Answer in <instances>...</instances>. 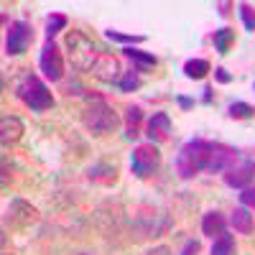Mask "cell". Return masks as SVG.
Listing matches in <instances>:
<instances>
[{
  "label": "cell",
  "mask_w": 255,
  "mask_h": 255,
  "mask_svg": "<svg viewBox=\"0 0 255 255\" xmlns=\"http://www.w3.org/2000/svg\"><path fill=\"white\" fill-rule=\"evenodd\" d=\"M82 123H84V128H87L90 133L102 135V133L115 130V128L120 125V118H118V113L102 97L90 95L87 105H84V110H82Z\"/></svg>",
  "instance_id": "obj_1"
},
{
  "label": "cell",
  "mask_w": 255,
  "mask_h": 255,
  "mask_svg": "<svg viewBox=\"0 0 255 255\" xmlns=\"http://www.w3.org/2000/svg\"><path fill=\"white\" fill-rule=\"evenodd\" d=\"M209 145H212V140H204V138H191L181 145V151L176 156V171L184 181L197 176L204 168L207 156H209Z\"/></svg>",
  "instance_id": "obj_2"
},
{
  "label": "cell",
  "mask_w": 255,
  "mask_h": 255,
  "mask_svg": "<svg viewBox=\"0 0 255 255\" xmlns=\"http://www.w3.org/2000/svg\"><path fill=\"white\" fill-rule=\"evenodd\" d=\"M18 100L26 105L28 110L33 113H46L54 108V95L49 92L46 87V82L44 79H38L36 74H26L23 82L18 84Z\"/></svg>",
  "instance_id": "obj_3"
},
{
  "label": "cell",
  "mask_w": 255,
  "mask_h": 255,
  "mask_svg": "<svg viewBox=\"0 0 255 255\" xmlns=\"http://www.w3.org/2000/svg\"><path fill=\"white\" fill-rule=\"evenodd\" d=\"M67 49H69L72 67L79 69V72H90L92 64H95L97 56H100L97 46H95L82 31H69V33H67Z\"/></svg>",
  "instance_id": "obj_4"
},
{
  "label": "cell",
  "mask_w": 255,
  "mask_h": 255,
  "mask_svg": "<svg viewBox=\"0 0 255 255\" xmlns=\"http://www.w3.org/2000/svg\"><path fill=\"white\" fill-rule=\"evenodd\" d=\"M161 166V151L156 143H145V145H138L133 156H130V168L138 179H151Z\"/></svg>",
  "instance_id": "obj_5"
},
{
  "label": "cell",
  "mask_w": 255,
  "mask_h": 255,
  "mask_svg": "<svg viewBox=\"0 0 255 255\" xmlns=\"http://www.w3.org/2000/svg\"><path fill=\"white\" fill-rule=\"evenodd\" d=\"M33 44V28L26 20H13L5 33V54L8 56H20Z\"/></svg>",
  "instance_id": "obj_6"
},
{
  "label": "cell",
  "mask_w": 255,
  "mask_h": 255,
  "mask_svg": "<svg viewBox=\"0 0 255 255\" xmlns=\"http://www.w3.org/2000/svg\"><path fill=\"white\" fill-rule=\"evenodd\" d=\"M238 161V151L227 143H212L209 145V156H207V163H204V171L209 174H225L230 171Z\"/></svg>",
  "instance_id": "obj_7"
},
{
  "label": "cell",
  "mask_w": 255,
  "mask_h": 255,
  "mask_svg": "<svg viewBox=\"0 0 255 255\" xmlns=\"http://www.w3.org/2000/svg\"><path fill=\"white\" fill-rule=\"evenodd\" d=\"M38 67L44 72V77L49 82H61L64 77V56L59 51V46L54 41H46L44 49H41V56H38Z\"/></svg>",
  "instance_id": "obj_8"
},
{
  "label": "cell",
  "mask_w": 255,
  "mask_h": 255,
  "mask_svg": "<svg viewBox=\"0 0 255 255\" xmlns=\"http://www.w3.org/2000/svg\"><path fill=\"white\" fill-rule=\"evenodd\" d=\"M90 72H92L95 79H100L105 84H120V79L125 74L123 67H120V61H118V56H113V54H100Z\"/></svg>",
  "instance_id": "obj_9"
},
{
  "label": "cell",
  "mask_w": 255,
  "mask_h": 255,
  "mask_svg": "<svg viewBox=\"0 0 255 255\" xmlns=\"http://www.w3.org/2000/svg\"><path fill=\"white\" fill-rule=\"evenodd\" d=\"M8 220H10V225L26 230V227H31V225L38 222V209L31 207V204L23 202V199H13L10 207H8Z\"/></svg>",
  "instance_id": "obj_10"
},
{
  "label": "cell",
  "mask_w": 255,
  "mask_h": 255,
  "mask_svg": "<svg viewBox=\"0 0 255 255\" xmlns=\"http://www.w3.org/2000/svg\"><path fill=\"white\" fill-rule=\"evenodd\" d=\"M253 176H255V161L245 158V161L232 166L230 171H225V184L230 189H248L250 181H253Z\"/></svg>",
  "instance_id": "obj_11"
},
{
  "label": "cell",
  "mask_w": 255,
  "mask_h": 255,
  "mask_svg": "<svg viewBox=\"0 0 255 255\" xmlns=\"http://www.w3.org/2000/svg\"><path fill=\"white\" fill-rule=\"evenodd\" d=\"M145 135L151 138V143L168 140V135H171V118L166 113H153V118L148 120V133Z\"/></svg>",
  "instance_id": "obj_12"
},
{
  "label": "cell",
  "mask_w": 255,
  "mask_h": 255,
  "mask_svg": "<svg viewBox=\"0 0 255 255\" xmlns=\"http://www.w3.org/2000/svg\"><path fill=\"white\" fill-rule=\"evenodd\" d=\"M23 123H20V118L15 115H3L0 118V140H3L5 145L8 143H18L20 135H23Z\"/></svg>",
  "instance_id": "obj_13"
},
{
  "label": "cell",
  "mask_w": 255,
  "mask_h": 255,
  "mask_svg": "<svg viewBox=\"0 0 255 255\" xmlns=\"http://www.w3.org/2000/svg\"><path fill=\"white\" fill-rule=\"evenodd\" d=\"M202 232L209 235V238H220L222 232H227V217L217 209H209L202 217Z\"/></svg>",
  "instance_id": "obj_14"
},
{
  "label": "cell",
  "mask_w": 255,
  "mask_h": 255,
  "mask_svg": "<svg viewBox=\"0 0 255 255\" xmlns=\"http://www.w3.org/2000/svg\"><path fill=\"white\" fill-rule=\"evenodd\" d=\"M123 54L133 61V67H135L138 72H148V69H153L156 64H158L153 54H145V51H140V49H135V46H125Z\"/></svg>",
  "instance_id": "obj_15"
},
{
  "label": "cell",
  "mask_w": 255,
  "mask_h": 255,
  "mask_svg": "<svg viewBox=\"0 0 255 255\" xmlns=\"http://www.w3.org/2000/svg\"><path fill=\"white\" fill-rule=\"evenodd\" d=\"M230 225L235 227L240 235H250L253 232V227H255V222H253V215H250V209L248 207H238L235 212L230 215Z\"/></svg>",
  "instance_id": "obj_16"
},
{
  "label": "cell",
  "mask_w": 255,
  "mask_h": 255,
  "mask_svg": "<svg viewBox=\"0 0 255 255\" xmlns=\"http://www.w3.org/2000/svg\"><path fill=\"white\" fill-rule=\"evenodd\" d=\"M209 72H212V64L207 59H189L184 64V74L189 79H204Z\"/></svg>",
  "instance_id": "obj_17"
},
{
  "label": "cell",
  "mask_w": 255,
  "mask_h": 255,
  "mask_svg": "<svg viewBox=\"0 0 255 255\" xmlns=\"http://www.w3.org/2000/svg\"><path fill=\"white\" fill-rule=\"evenodd\" d=\"M238 248H235V238L230 235V232H222L220 238H215V243H212V250L209 255H235Z\"/></svg>",
  "instance_id": "obj_18"
},
{
  "label": "cell",
  "mask_w": 255,
  "mask_h": 255,
  "mask_svg": "<svg viewBox=\"0 0 255 255\" xmlns=\"http://www.w3.org/2000/svg\"><path fill=\"white\" fill-rule=\"evenodd\" d=\"M87 176H90L92 181L110 184V181H115V176H118V168H115L113 163H97V166H92L90 171H87Z\"/></svg>",
  "instance_id": "obj_19"
},
{
  "label": "cell",
  "mask_w": 255,
  "mask_h": 255,
  "mask_svg": "<svg viewBox=\"0 0 255 255\" xmlns=\"http://www.w3.org/2000/svg\"><path fill=\"white\" fill-rule=\"evenodd\" d=\"M232 44H235V31L232 28H217L215 31V49H217V54H227L232 49Z\"/></svg>",
  "instance_id": "obj_20"
},
{
  "label": "cell",
  "mask_w": 255,
  "mask_h": 255,
  "mask_svg": "<svg viewBox=\"0 0 255 255\" xmlns=\"http://www.w3.org/2000/svg\"><path fill=\"white\" fill-rule=\"evenodd\" d=\"M227 115L232 120H250V118H255V108H253V105H248V102H243V100H235L227 108Z\"/></svg>",
  "instance_id": "obj_21"
},
{
  "label": "cell",
  "mask_w": 255,
  "mask_h": 255,
  "mask_svg": "<svg viewBox=\"0 0 255 255\" xmlns=\"http://www.w3.org/2000/svg\"><path fill=\"white\" fill-rule=\"evenodd\" d=\"M67 15H61V13H51L49 18H46V41H54V36L59 33V31H64L67 28Z\"/></svg>",
  "instance_id": "obj_22"
},
{
  "label": "cell",
  "mask_w": 255,
  "mask_h": 255,
  "mask_svg": "<svg viewBox=\"0 0 255 255\" xmlns=\"http://www.w3.org/2000/svg\"><path fill=\"white\" fill-rule=\"evenodd\" d=\"M105 36H108L110 41H118V44H128V46H135V44H143L145 36H133V33H120V31H105Z\"/></svg>",
  "instance_id": "obj_23"
},
{
  "label": "cell",
  "mask_w": 255,
  "mask_h": 255,
  "mask_svg": "<svg viewBox=\"0 0 255 255\" xmlns=\"http://www.w3.org/2000/svg\"><path fill=\"white\" fill-rule=\"evenodd\" d=\"M140 72L133 67V69H128L125 74H123V79H120V84L118 87L123 90V92H133V90H138V84H140V77H138Z\"/></svg>",
  "instance_id": "obj_24"
},
{
  "label": "cell",
  "mask_w": 255,
  "mask_h": 255,
  "mask_svg": "<svg viewBox=\"0 0 255 255\" xmlns=\"http://www.w3.org/2000/svg\"><path fill=\"white\" fill-rule=\"evenodd\" d=\"M238 10H240V20H243L245 31L255 33V10H253V5H248V3H240V5H238Z\"/></svg>",
  "instance_id": "obj_25"
},
{
  "label": "cell",
  "mask_w": 255,
  "mask_h": 255,
  "mask_svg": "<svg viewBox=\"0 0 255 255\" xmlns=\"http://www.w3.org/2000/svg\"><path fill=\"white\" fill-rule=\"evenodd\" d=\"M140 120H143V110L138 108V105H130V108L125 110V123H128V128H138Z\"/></svg>",
  "instance_id": "obj_26"
},
{
  "label": "cell",
  "mask_w": 255,
  "mask_h": 255,
  "mask_svg": "<svg viewBox=\"0 0 255 255\" xmlns=\"http://www.w3.org/2000/svg\"><path fill=\"white\" fill-rule=\"evenodd\" d=\"M240 207L255 209V186H248V189H243V194H240Z\"/></svg>",
  "instance_id": "obj_27"
},
{
  "label": "cell",
  "mask_w": 255,
  "mask_h": 255,
  "mask_svg": "<svg viewBox=\"0 0 255 255\" xmlns=\"http://www.w3.org/2000/svg\"><path fill=\"white\" fill-rule=\"evenodd\" d=\"M202 250V243L199 240H186V245L181 248V255H197Z\"/></svg>",
  "instance_id": "obj_28"
},
{
  "label": "cell",
  "mask_w": 255,
  "mask_h": 255,
  "mask_svg": "<svg viewBox=\"0 0 255 255\" xmlns=\"http://www.w3.org/2000/svg\"><path fill=\"white\" fill-rule=\"evenodd\" d=\"M215 79H217L220 84H230V82H232V74H230L225 67H217V69H215Z\"/></svg>",
  "instance_id": "obj_29"
},
{
  "label": "cell",
  "mask_w": 255,
  "mask_h": 255,
  "mask_svg": "<svg viewBox=\"0 0 255 255\" xmlns=\"http://www.w3.org/2000/svg\"><path fill=\"white\" fill-rule=\"evenodd\" d=\"M176 102H179V108H181V110H191V108H194V100H189V97H184V95H179Z\"/></svg>",
  "instance_id": "obj_30"
},
{
  "label": "cell",
  "mask_w": 255,
  "mask_h": 255,
  "mask_svg": "<svg viewBox=\"0 0 255 255\" xmlns=\"http://www.w3.org/2000/svg\"><path fill=\"white\" fill-rule=\"evenodd\" d=\"M145 255H171V250H168L166 245H156V248H151Z\"/></svg>",
  "instance_id": "obj_31"
},
{
  "label": "cell",
  "mask_w": 255,
  "mask_h": 255,
  "mask_svg": "<svg viewBox=\"0 0 255 255\" xmlns=\"http://www.w3.org/2000/svg\"><path fill=\"white\" fill-rule=\"evenodd\" d=\"M230 8H232V3H217V13L225 18V15H230Z\"/></svg>",
  "instance_id": "obj_32"
},
{
  "label": "cell",
  "mask_w": 255,
  "mask_h": 255,
  "mask_svg": "<svg viewBox=\"0 0 255 255\" xmlns=\"http://www.w3.org/2000/svg\"><path fill=\"white\" fill-rule=\"evenodd\" d=\"M204 102H212V87H204Z\"/></svg>",
  "instance_id": "obj_33"
},
{
  "label": "cell",
  "mask_w": 255,
  "mask_h": 255,
  "mask_svg": "<svg viewBox=\"0 0 255 255\" xmlns=\"http://www.w3.org/2000/svg\"><path fill=\"white\" fill-rule=\"evenodd\" d=\"M79 255H87V253H79Z\"/></svg>",
  "instance_id": "obj_34"
},
{
  "label": "cell",
  "mask_w": 255,
  "mask_h": 255,
  "mask_svg": "<svg viewBox=\"0 0 255 255\" xmlns=\"http://www.w3.org/2000/svg\"><path fill=\"white\" fill-rule=\"evenodd\" d=\"M3 255H10V253H3Z\"/></svg>",
  "instance_id": "obj_35"
},
{
  "label": "cell",
  "mask_w": 255,
  "mask_h": 255,
  "mask_svg": "<svg viewBox=\"0 0 255 255\" xmlns=\"http://www.w3.org/2000/svg\"><path fill=\"white\" fill-rule=\"evenodd\" d=\"M253 90H255V84H253Z\"/></svg>",
  "instance_id": "obj_36"
}]
</instances>
